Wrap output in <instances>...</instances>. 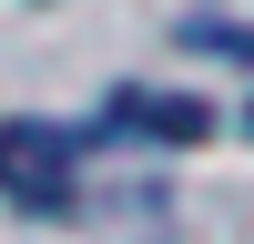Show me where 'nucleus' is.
I'll list each match as a JSON object with an SVG mask.
<instances>
[{
  "mask_svg": "<svg viewBox=\"0 0 254 244\" xmlns=\"http://www.w3.org/2000/svg\"><path fill=\"white\" fill-rule=\"evenodd\" d=\"M81 132H61V122H0V193L31 203V214H61V203L81 193Z\"/></svg>",
  "mask_w": 254,
  "mask_h": 244,
  "instance_id": "1",
  "label": "nucleus"
},
{
  "mask_svg": "<svg viewBox=\"0 0 254 244\" xmlns=\"http://www.w3.org/2000/svg\"><path fill=\"white\" fill-rule=\"evenodd\" d=\"M122 122H132V132H163V142H193L203 132V122H214V112H203V102H142V92H122Z\"/></svg>",
  "mask_w": 254,
  "mask_h": 244,
  "instance_id": "2",
  "label": "nucleus"
},
{
  "mask_svg": "<svg viewBox=\"0 0 254 244\" xmlns=\"http://www.w3.org/2000/svg\"><path fill=\"white\" fill-rule=\"evenodd\" d=\"M203 41H214V51H244V61H254V31H203Z\"/></svg>",
  "mask_w": 254,
  "mask_h": 244,
  "instance_id": "3",
  "label": "nucleus"
}]
</instances>
